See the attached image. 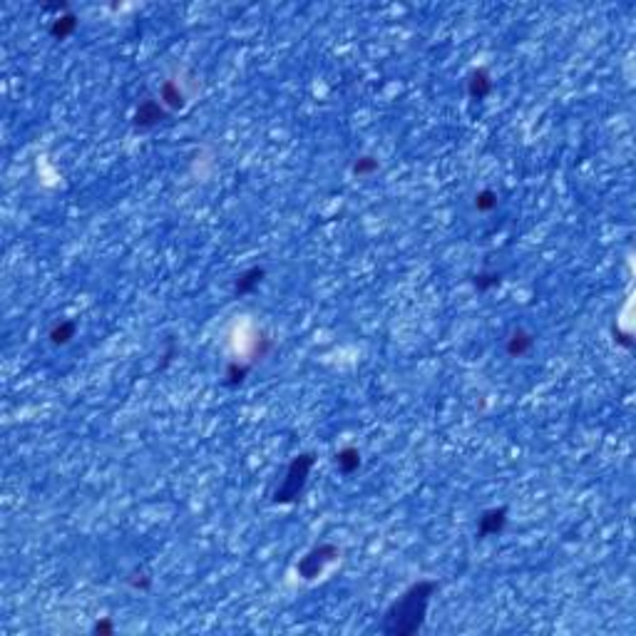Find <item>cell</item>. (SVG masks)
<instances>
[{"label":"cell","instance_id":"cell-10","mask_svg":"<svg viewBox=\"0 0 636 636\" xmlns=\"http://www.w3.org/2000/svg\"><path fill=\"white\" fill-rule=\"evenodd\" d=\"M75 334H77V323L70 321V318H65V321H57L55 326L50 328L48 338H50L52 346H68L70 340L75 338Z\"/></svg>","mask_w":636,"mask_h":636},{"label":"cell","instance_id":"cell-12","mask_svg":"<svg viewBox=\"0 0 636 636\" xmlns=\"http://www.w3.org/2000/svg\"><path fill=\"white\" fill-rule=\"evenodd\" d=\"M497 204H500V197H497L494 189H482V192L475 194V209L482 211V214L494 211L497 209Z\"/></svg>","mask_w":636,"mask_h":636},{"label":"cell","instance_id":"cell-5","mask_svg":"<svg viewBox=\"0 0 636 636\" xmlns=\"http://www.w3.org/2000/svg\"><path fill=\"white\" fill-rule=\"evenodd\" d=\"M532 348H534V336H532L527 328H514L505 340V351L510 358H522V356H527Z\"/></svg>","mask_w":636,"mask_h":636},{"label":"cell","instance_id":"cell-8","mask_svg":"<svg viewBox=\"0 0 636 636\" xmlns=\"http://www.w3.org/2000/svg\"><path fill=\"white\" fill-rule=\"evenodd\" d=\"M264 276H266V271L261 269V266H251V269H247L244 273H239V278H236V284H234V291L239 293V296L251 293V291L264 281Z\"/></svg>","mask_w":636,"mask_h":636},{"label":"cell","instance_id":"cell-3","mask_svg":"<svg viewBox=\"0 0 636 636\" xmlns=\"http://www.w3.org/2000/svg\"><path fill=\"white\" fill-rule=\"evenodd\" d=\"M338 559V547L331 542H321L316 544L314 550H309L306 555L301 557L296 562V572L301 579H316V577H321L323 572H326V567L331 562H336Z\"/></svg>","mask_w":636,"mask_h":636},{"label":"cell","instance_id":"cell-1","mask_svg":"<svg viewBox=\"0 0 636 636\" xmlns=\"http://www.w3.org/2000/svg\"><path fill=\"white\" fill-rule=\"evenodd\" d=\"M438 592V581L421 579L410 584L405 592L398 597L393 604L385 609L380 631L385 636H413L425 626L427 606H430L432 594Z\"/></svg>","mask_w":636,"mask_h":636},{"label":"cell","instance_id":"cell-14","mask_svg":"<svg viewBox=\"0 0 636 636\" xmlns=\"http://www.w3.org/2000/svg\"><path fill=\"white\" fill-rule=\"evenodd\" d=\"M249 371H251V365L249 363H239V360H234V363L227 365V371H224V378H227L229 385H239L244 378L249 376Z\"/></svg>","mask_w":636,"mask_h":636},{"label":"cell","instance_id":"cell-2","mask_svg":"<svg viewBox=\"0 0 636 636\" xmlns=\"http://www.w3.org/2000/svg\"><path fill=\"white\" fill-rule=\"evenodd\" d=\"M314 465H316V457L311 455V452H301V455L293 457L291 465L286 468L281 488L273 492V502H276V505H291V502H296L298 497H301L303 488H306V482H309Z\"/></svg>","mask_w":636,"mask_h":636},{"label":"cell","instance_id":"cell-13","mask_svg":"<svg viewBox=\"0 0 636 636\" xmlns=\"http://www.w3.org/2000/svg\"><path fill=\"white\" fill-rule=\"evenodd\" d=\"M378 160L376 157H371V155H363V157H358V160L353 162V167H351V172L356 174V177H360V180H365V177H371V174H376L378 172Z\"/></svg>","mask_w":636,"mask_h":636},{"label":"cell","instance_id":"cell-17","mask_svg":"<svg viewBox=\"0 0 636 636\" xmlns=\"http://www.w3.org/2000/svg\"><path fill=\"white\" fill-rule=\"evenodd\" d=\"M112 631H115V621H112L110 617H102L97 624L93 626V634H102V636H105V634H112Z\"/></svg>","mask_w":636,"mask_h":636},{"label":"cell","instance_id":"cell-4","mask_svg":"<svg viewBox=\"0 0 636 636\" xmlns=\"http://www.w3.org/2000/svg\"><path fill=\"white\" fill-rule=\"evenodd\" d=\"M507 525V507H492V510H485L477 522V534L480 537H494L500 534Z\"/></svg>","mask_w":636,"mask_h":636},{"label":"cell","instance_id":"cell-16","mask_svg":"<svg viewBox=\"0 0 636 636\" xmlns=\"http://www.w3.org/2000/svg\"><path fill=\"white\" fill-rule=\"evenodd\" d=\"M475 286L480 291L494 289V286H500V273H477V276H475Z\"/></svg>","mask_w":636,"mask_h":636},{"label":"cell","instance_id":"cell-15","mask_svg":"<svg viewBox=\"0 0 636 636\" xmlns=\"http://www.w3.org/2000/svg\"><path fill=\"white\" fill-rule=\"evenodd\" d=\"M77 28V23H75L73 15H65V18H57L55 23H52V28H50V32H52V37H57V40H65V37L70 35V32Z\"/></svg>","mask_w":636,"mask_h":636},{"label":"cell","instance_id":"cell-9","mask_svg":"<svg viewBox=\"0 0 636 636\" xmlns=\"http://www.w3.org/2000/svg\"><path fill=\"white\" fill-rule=\"evenodd\" d=\"M160 102L164 107H169V110H182L186 105L184 93H182V87L174 80H167L160 87Z\"/></svg>","mask_w":636,"mask_h":636},{"label":"cell","instance_id":"cell-11","mask_svg":"<svg viewBox=\"0 0 636 636\" xmlns=\"http://www.w3.org/2000/svg\"><path fill=\"white\" fill-rule=\"evenodd\" d=\"M336 465H338V470L343 472V475H351V472H356V470L360 468V452H358V447H353V445H348V447H340V450L336 452Z\"/></svg>","mask_w":636,"mask_h":636},{"label":"cell","instance_id":"cell-7","mask_svg":"<svg viewBox=\"0 0 636 636\" xmlns=\"http://www.w3.org/2000/svg\"><path fill=\"white\" fill-rule=\"evenodd\" d=\"M162 107L164 105L157 102V99H144L135 112V124L137 127H155V124L162 122V117H164V110H162Z\"/></svg>","mask_w":636,"mask_h":636},{"label":"cell","instance_id":"cell-6","mask_svg":"<svg viewBox=\"0 0 636 636\" xmlns=\"http://www.w3.org/2000/svg\"><path fill=\"white\" fill-rule=\"evenodd\" d=\"M468 93L472 99H485L492 93V75H490L488 68L472 70V75H470L468 80Z\"/></svg>","mask_w":636,"mask_h":636}]
</instances>
